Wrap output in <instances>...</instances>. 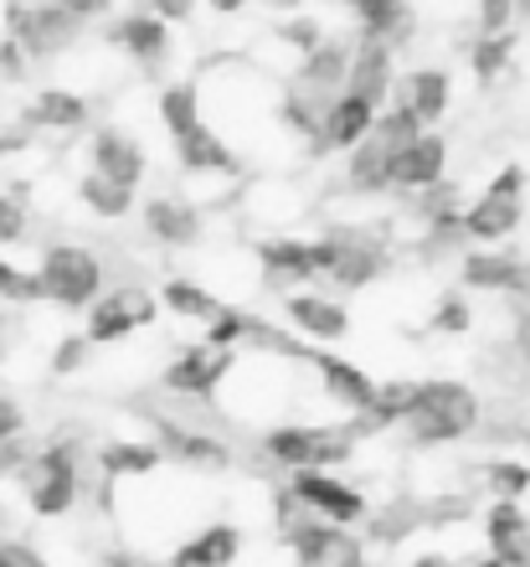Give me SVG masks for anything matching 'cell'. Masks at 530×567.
<instances>
[{
	"instance_id": "cell-46",
	"label": "cell",
	"mask_w": 530,
	"mask_h": 567,
	"mask_svg": "<svg viewBox=\"0 0 530 567\" xmlns=\"http://www.w3.org/2000/svg\"><path fill=\"white\" fill-rule=\"evenodd\" d=\"M27 433V408L15 398H0V444H15Z\"/></svg>"
},
{
	"instance_id": "cell-51",
	"label": "cell",
	"mask_w": 530,
	"mask_h": 567,
	"mask_svg": "<svg viewBox=\"0 0 530 567\" xmlns=\"http://www.w3.org/2000/svg\"><path fill=\"white\" fill-rule=\"evenodd\" d=\"M104 567H139V557H129V553H108V557H104Z\"/></svg>"
},
{
	"instance_id": "cell-22",
	"label": "cell",
	"mask_w": 530,
	"mask_h": 567,
	"mask_svg": "<svg viewBox=\"0 0 530 567\" xmlns=\"http://www.w3.org/2000/svg\"><path fill=\"white\" fill-rule=\"evenodd\" d=\"M520 217H526V202H520V196H489V192H479V202H474V207H464V238L495 248V243H505L510 233H516Z\"/></svg>"
},
{
	"instance_id": "cell-52",
	"label": "cell",
	"mask_w": 530,
	"mask_h": 567,
	"mask_svg": "<svg viewBox=\"0 0 530 567\" xmlns=\"http://www.w3.org/2000/svg\"><path fill=\"white\" fill-rule=\"evenodd\" d=\"M474 567H516V563H500V557H479Z\"/></svg>"
},
{
	"instance_id": "cell-3",
	"label": "cell",
	"mask_w": 530,
	"mask_h": 567,
	"mask_svg": "<svg viewBox=\"0 0 530 567\" xmlns=\"http://www.w3.org/2000/svg\"><path fill=\"white\" fill-rule=\"evenodd\" d=\"M263 454L283 470H340L355 454V439L330 423H273L263 433Z\"/></svg>"
},
{
	"instance_id": "cell-12",
	"label": "cell",
	"mask_w": 530,
	"mask_h": 567,
	"mask_svg": "<svg viewBox=\"0 0 530 567\" xmlns=\"http://www.w3.org/2000/svg\"><path fill=\"white\" fill-rule=\"evenodd\" d=\"M304 361L314 367V377H320L324 398L335 408H345V413H366V403L376 398V377L366 372V367H355V361L335 357L330 346H310L304 351Z\"/></svg>"
},
{
	"instance_id": "cell-30",
	"label": "cell",
	"mask_w": 530,
	"mask_h": 567,
	"mask_svg": "<svg viewBox=\"0 0 530 567\" xmlns=\"http://www.w3.org/2000/svg\"><path fill=\"white\" fill-rule=\"evenodd\" d=\"M160 449L149 444V439H114V444L98 449V470L108 480H139V475H155L160 470Z\"/></svg>"
},
{
	"instance_id": "cell-24",
	"label": "cell",
	"mask_w": 530,
	"mask_h": 567,
	"mask_svg": "<svg viewBox=\"0 0 530 567\" xmlns=\"http://www.w3.org/2000/svg\"><path fill=\"white\" fill-rule=\"evenodd\" d=\"M145 227H149V238L165 243V248H191L201 238V212L186 196H149Z\"/></svg>"
},
{
	"instance_id": "cell-29",
	"label": "cell",
	"mask_w": 530,
	"mask_h": 567,
	"mask_svg": "<svg viewBox=\"0 0 530 567\" xmlns=\"http://www.w3.org/2000/svg\"><path fill=\"white\" fill-rule=\"evenodd\" d=\"M83 120H89V99L67 89H42L21 114L27 130H77Z\"/></svg>"
},
{
	"instance_id": "cell-48",
	"label": "cell",
	"mask_w": 530,
	"mask_h": 567,
	"mask_svg": "<svg viewBox=\"0 0 530 567\" xmlns=\"http://www.w3.org/2000/svg\"><path fill=\"white\" fill-rule=\"evenodd\" d=\"M149 16H160L165 27H180L186 16H191V0H145Z\"/></svg>"
},
{
	"instance_id": "cell-35",
	"label": "cell",
	"mask_w": 530,
	"mask_h": 567,
	"mask_svg": "<svg viewBox=\"0 0 530 567\" xmlns=\"http://www.w3.org/2000/svg\"><path fill=\"white\" fill-rule=\"evenodd\" d=\"M417 135H423V120H417L407 104H397V99H392V109H382V114H376V124H371V140H382V145L397 150V155L413 145Z\"/></svg>"
},
{
	"instance_id": "cell-21",
	"label": "cell",
	"mask_w": 530,
	"mask_h": 567,
	"mask_svg": "<svg viewBox=\"0 0 530 567\" xmlns=\"http://www.w3.org/2000/svg\"><path fill=\"white\" fill-rule=\"evenodd\" d=\"M108 42H114L118 52H129L139 68H160V62L170 58V27L149 11H134V16H124V21H114Z\"/></svg>"
},
{
	"instance_id": "cell-27",
	"label": "cell",
	"mask_w": 530,
	"mask_h": 567,
	"mask_svg": "<svg viewBox=\"0 0 530 567\" xmlns=\"http://www.w3.org/2000/svg\"><path fill=\"white\" fill-rule=\"evenodd\" d=\"M413 398H417V382H413V377H397V382H376V398L366 403V413H355V419H351V439L402 429V419H407Z\"/></svg>"
},
{
	"instance_id": "cell-50",
	"label": "cell",
	"mask_w": 530,
	"mask_h": 567,
	"mask_svg": "<svg viewBox=\"0 0 530 567\" xmlns=\"http://www.w3.org/2000/svg\"><path fill=\"white\" fill-rule=\"evenodd\" d=\"M207 6H211V11H221V16H237L248 0H207Z\"/></svg>"
},
{
	"instance_id": "cell-19",
	"label": "cell",
	"mask_w": 530,
	"mask_h": 567,
	"mask_svg": "<svg viewBox=\"0 0 530 567\" xmlns=\"http://www.w3.org/2000/svg\"><path fill=\"white\" fill-rule=\"evenodd\" d=\"M242 526L232 522H211L201 526V532H191V537L180 542L176 553H170V567H232L237 557H242Z\"/></svg>"
},
{
	"instance_id": "cell-18",
	"label": "cell",
	"mask_w": 530,
	"mask_h": 567,
	"mask_svg": "<svg viewBox=\"0 0 530 567\" xmlns=\"http://www.w3.org/2000/svg\"><path fill=\"white\" fill-rule=\"evenodd\" d=\"M485 542H489V557L530 567V516H526V506H520V501H495V506L485 511Z\"/></svg>"
},
{
	"instance_id": "cell-13",
	"label": "cell",
	"mask_w": 530,
	"mask_h": 567,
	"mask_svg": "<svg viewBox=\"0 0 530 567\" xmlns=\"http://www.w3.org/2000/svg\"><path fill=\"white\" fill-rule=\"evenodd\" d=\"M458 269L469 289H485V295H530V264L505 248H474Z\"/></svg>"
},
{
	"instance_id": "cell-10",
	"label": "cell",
	"mask_w": 530,
	"mask_h": 567,
	"mask_svg": "<svg viewBox=\"0 0 530 567\" xmlns=\"http://www.w3.org/2000/svg\"><path fill=\"white\" fill-rule=\"evenodd\" d=\"M237 367V351H221V346H186L170 367H165V388L176 392V398H217V388L232 377Z\"/></svg>"
},
{
	"instance_id": "cell-32",
	"label": "cell",
	"mask_w": 530,
	"mask_h": 567,
	"mask_svg": "<svg viewBox=\"0 0 530 567\" xmlns=\"http://www.w3.org/2000/svg\"><path fill=\"white\" fill-rule=\"evenodd\" d=\"M160 305L170 315H180V320H196V326H211L227 305H221L211 289H201L196 279H165V289H160Z\"/></svg>"
},
{
	"instance_id": "cell-47",
	"label": "cell",
	"mask_w": 530,
	"mask_h": 567,
	"mask_svg": "<svg viewBox=\"0 0 530 567\" xmlns=\"http://www.w3.org/2000/svg\"><path fill=\"white\" fill-rule=\"evenodd\" d=\"M0 78H6V83H15V78H27V52H21V47H15L11 37L0 42Z\"/></svg>"
},
{
	"instance_id": "cell-20",
	"label": "cell",
	"mask_w": 530,
	"mask_h": 567,
	"mask_svg": "<svg viewBox=\"0 0 530 567\" xmlns=\"http://www.w3.org/2000/svg\"><path fill=\"white\" fill-rule=\"evenodd\" d=\"M392 99L413 109L427 130V124H438L443 114H448V104H454V78H448V68H413V73L392 89Z\"/></svg>"
},
{
	"instance_id": "cell-11",
	"label": "cell",
	"mask_w": 530,
	"mask_h": 567,
	"mask_svg": "<svg viewBox=\"0 0 530 567\" xmlns=\"http://www.w3.org/2000/svg\"><path fill=\"white\" fill-rule=\"evenodd\" d=\"M89 161H93V176L114 181V186H124V192H139V181H145V171H149L145 145H139L129 130H118V124L93 130Z\"/></svg>"
},
{
	"instance_id": "cell-28",
	"label": "cell",
	"mask_w": 530,
	"mask_h": 567,
	"mask_svg": "<svg viewBox=\"0 0 530 567\" xmlns=\"http://www.w3.org/2000/svg\"><path fill=\"white\" fill-rule=\"evenodd\" d=\"M258 264L273 284H310L320 279V264H314V243L304 238H268L258 243Z\"/></svg>"
},
{
	"instance_id": "cell-36",
	"label": "cell",
	"mask_w": 530,
	"mask_h": 567,
	"mask_svg": "<svg viewBox=\"0 0 530 567\" xmlns=\"http://www.w3.org/2000/svg\"><path fill=\"white\" fill-rule=\"evenodd\" d=\"M510 58H516V31H500V37H479L469 52V68L479 83H495V78L510 68Z\"/></svg>"
},
{
	"instance_id": "cell-8",
	"label": "cell",
	"mask_w": 530,
	"mask_h": 567,
	"mask_svg": "<svg viewBox=\"0 0 530 567\" xmlns=\"http://www.w3.org/2000/svg\"><path fill=\"white\" fill-rule=\"evenodd\" d=\"M155 315H160V299L149 295V289H139V284H124V289H114V295H98L89 305V346H118L129 341L134 330L155 326Z\"/></svg>"
},
{
	"instance_id": "cell-26",
	"label": "cell",
	"mask_w": 530,
	"mask_h": 567,
	"mask_svg": "<svg viewBox=\"0 0 530 567\" xmlns=\"http://www.w3.org/2000/svg\"><path fill=\"white\" fill-rule=\"evenodd\" d=\"M176 161L191 171V176H237V155L232 145L211 130L207 120L196 124V130H186V135L176 140Z\"/></svg>"
},
{
	"instance_id": "cell-56",
	"label": "cell",
	"mask_w": 530,
	"mask_h": 567,
	"mask_svg": "<svg viewBox=\"0 0 530 567\" xmlns=\"http://www.w3.org/2000/svg\"><path fill=\"white\" fill-rule=\"evenodd\" d=\"M345 6H351V0H345Z\"/></svg>"
},
{
	"instance_id": "cell-16",
	"label": "cell",
	"mask_w": 530,
	"mask_h": 567,
	"mask_svg": "<svg viewBox=\"0 0 530 567\" xmlns=\"http://www.w3.org/2000/svg\"><path fill=\"white\" fill-rule=\"evenodd\" d=\"M392 89H397L392 47H386V42H371V37H361V42H355V52H351V73H345V93H355V99H366V104L386 109Z\"/></svg>"
},
{
	"instance_id": "cell-34",
	"label": "cell",
	"mask_w": 530,
	"mask_h": 567,
	"mask_svg": "<svg viewBox=\"0 0 530 567\" xmlns=\"http://www.w3.org/2000/svg\"><path fill=\"white\" fill-rule=\"evenodd\" d=\"M160 124L170 130V140H180L186 130L201 124V93H196V83H170L160 93Z\"/></svg>"
},
{
	"instance_id": "cell-39",
	"label": "cell",
	"mask_w": 530,
	"mask_h": 567,
	"mask_svg": "<svg viewBox=\"0 0 530 567\" xmlns=\"http://www.w3.org/2000/svg\"><path fill=\"white\" fill-rule=\"evenodd\" d=\"M0 299H6V305H37V299H42V279L27 269H15L11 258H0Z\"/></svg>"
},
{
	"instance_id": "cell-54",
	"label": "cell",
	"mask_w": 530,
	"mask_h": 567,
	"mask_svg": "<svg viewBox=\"0 0 530 567\" xmlns=\"http://www.w3.org/2000/svg\"><path fill=\"white\" fill-rule=\"evenodd\" d=\"M417 567H448L443 557H417Z\"/></svg>"
},
{
	"instance_id": "cell-44",
	"label": "cell",
	"mask_w": 530,
	"mask_h": 567,
	"mask_svg": "<svg viewBox=\"0 0 530 567\" xmlns=\"http://www.w3.org/2000/svg\"><path fill=\"white\" fill-rule=\"evenodd\" d=\"M485 192L489 196H520V202H526V165H500Z\"/></svg>"
},
{
	"instance_id": "cell-37",
	"label": "cell",
	"mask_w": 530,
	"mask_h": 567,
	"mask_svg": "<svg viewBox=\"0 0 530 567\" xmlns=\"http://www.w3.org/2000/svg\"><path fill=\"white\" fill-rule=\"evenodd\" d=\"M485 485L500 501H526L530 495V464L526 460H495L485 464Z\"/></svg>"
},
{
	"instance_id": "cell-38",
	"label": "cell",
	"mask_w": 530,
	"mask_h": 567,
	"mask_svg": "<svg viewBox=\"0 0 530 567\" xmlns=\"http://www.w3.org/2000/svg\"><path fill=\"white\" fill-rule=\"evenodd\" d=\"M207 330V346H221V351H237V346H248V330H252V315L248 310H227L211 320V326H201Z\"/></svg>"
},
{
	"instance_id": "cell-40",
	"label": "cell",
	"mask_w": 530,
	"mask_h": 567,
	"mask_svg": "<svg viewBox=\"0 0 530 567\" xmlns=\"http://www.w3.org/2000/svg\"><path fill=\"white\" fill-rule=\"evenodd\" d=\"M469 326H474V315L458 295H443L438 305H433V330H443V336H464Z\"/></svg>"
},
{
	"instance_id": "cell-15",
	"label": "cell",
	"mask_w": 530,
	"mask_h": 567,
	"mask_svg": "<svg viewBox=\"0 0 530 567\" xmlns=\"http://www.w3.org/2000/svg\"><path fill=\"white\" fill-rule=\"evenodd\" d=\"M376 114H382L376 104H366V99H355V93H340L335 104H330V114H324L320 135L310 140V155H330V150H355L361 140L371 135V124H376Z\"/></svg>"
},
{
	"instance_id": "cell-49",
	"label": "cell",
	"mask_w": 530,
	"mask_h": 567,
	"mask_svg": "<svg viewBox=\"0 0 530 567\" xmlns=\"http://www.w3.org/2000/svg\"><path fill=\"white\" fill-rule=\"evenodd\" d=\"M52 6H62L67 16H77V21H89V16H104L108 0H52Z\"/></svg>"
},
{
	"instance_id": "cell-17",
	"label": "cell",
	"mask_w": 530,
	"mask_h": 567,
	"mask_svg": "<svg viewBox=\"0 0 530 567\" xmlns=\"http://www.w3.org/2000/svg\"><path fill=\"white\" fill-rule=\"evenodd\" d=\"M283 315H289V326L310 346H335L351 336L345 305H335V299H324V295H289L283 299Z\"/></svg>"
},
{
	"instance_id": "cell-42",
	"label": "cell",
	"mask_w": 530,
	"mask_h": 567,
	"mask_svg": "<svg viewBox=\"0 0 530 567\" xmlns=\"http://www.w3.org/2000/svg\"><path fill=\"white\" fill-rule=\"evenodd\" d=\"M83 361H89V336H62L58 351H52V372L67 377V372H77Z\"/></svg>"
},
{
	"instance_id": "cell-14",
	"label": "cell",
	"mask_w": 530,
	"mask_h": 567,
	"mask_svg": "<svg viewBox=\"0 0 530 567\" xmlns=\"http://www.w3.org/2000/svg\"><path fill=\"white\" fill-rule=\"evenodd\" d=\"M149 444L160 449V454H170V460H180V464H196V470H221V464L232 460L227 444L211 439L207 429L176 423V419H165V413H155V439H149Z\"/></svg>"
},
{
	"instance_id": "cell-53",
	"label": "cell",
	"mask_w": 530,
	"mask_h": 567,
	"mask_svg": "<svg viewBox=\"0 0 530 567\" xmlns=\"http://www.w3.org/2000/svg\"><path fill=\"white\" fill-rule=\"evenodd\" d=\"M268 6H279V11H294V6H304V0H268Z\"/></svg>"
},
{
	"instance_id": "cell-41",
	"label": "cell",
	"mask_w": 530,
	"mask_h": 567,
	"mask_svg": "<svg viewBox=\"0 0 530 567\" xmlns=\"http://www.w3.org/2000/svg\"><path fill=\"white\" fill-rule=\"evenodd\" d=\"M516 21V0H479V37H500Z\"/></svg>"
},
{
	"instance_id": "cell-6",
	"label": "cell",
	"mask_w": 530,
	"mask_h": 567,
	"mask_svg": "<svg viewBox=\"0 0 530 567\" xmlns=\"http://www.w3.org/2000/svg\"><path fill=\"white\" fill-rule=\"evenodd\" d=\"M6 37L31 58H62L83 37V21L67 16L52 0H11L6 6Z\"/></svg>"
},
{
	"instance_id": "cell-31",
	"label": "cell",
	"mask_w": 530,
	"mask_h": 567,
	"mask_svg": "<svg viewBox=\"0 0 530 567\" xmlns=\"http://www.w3.org/2000/svg\"><path fill=\"white\" fill-rule=\"evenodd\" d=\"M355 16H361V37L371 42H402L413 31V6L407 0H351Z\"/></svg>"
},
{
	"instance_id": "cell-25",
	"label": "cell",
	"mask_w": 530,
	"mask_h": 567,
	"mask_svg": "<svg viewBox=\"0 0 530 567\" xmlns=\"http://www.w3.org/2000/svg\"><path fill=\"white\" fill-rule=\"evenodd\" d=\"M443 171H448V140L423 130V135L397 155V192H427V186L443 181Z\"/></svg>"
},
{
	"instance_id": "cell-33",
	"label": "cell",
	"mask_w": 530,
	"mask_h": 567,
	"mask_svg": "<svg viewBox=\"0 0 530 567\" xmlns=\"http://www.w3.org/2000/svg\"><path fill=\"white\" fill-rule=\"evenodd\" d=\"M77 202L93 212V217H108V223H118V217H129V207H134V192H124V186H114V181H104V176H83L77 181Z\"/></svg>"
},
{
	"instance_id": "cell-1",
	"label": "cell",
	"mask_w": 530,
	"mask_h": 567,
	"mask_svg": "<svg viewBox=\"0 0 530 567\" xmlns=\"http://www.w3.org/2000/svg\"><path fill=\"white\" fill-rule=\"evenodd\" d=\"M485 419V408H479V392L469 382H458V377H427L417 382V398L407 408V439L417 449H443V444H458V439H469Z\"/></svg>"
},
{
	"instance_id": "cell-5",
	"label": "cell",
	"mask_w": 530,
	"mask_h": 567,
	"mask_svg": "<svg viewBox=\"0 0 530 567\" xmlns=\"http://www.w3.org/2000/svg\"><path fill=\"white\" fill-rule=\"evenodd\" d=\"M37 279H42V299H52L62 310H89L93 299L104 295V264L77 243L46 248L42 264H37Z\"/></svg>"
},
{
	"instance_id": "cell-4",
	"label": "cell",
	"mask_w": 530,
	"mask_h": 567,
	"mask_svg": "<svg viewBox=\"0 0 530 567\" xmlns=\"http://www.w3.org/2000/svg\"><path fill=\"white\" fill-rule=\"evenodd\" d=\"M21 491H27V506L37 516H67L77 506V491H83V480H77V444L58 439V444L37 449L27 454L21 464Z\"/></svg>"
},
{
	"instance_id": "cell-45",
	"label": "cell",
	"mask_w": 530,
	"mask_h": 567,
	"mask_svg": "<svg viewBox=\"0 0 530 567\" xmlns=\"http://www.w3.org/2000/svg\"><path fill=\"white\" fill-rule=\"evenodd\" d=\"M0 567H52L37 547H27V542H15V537H6L0 542Z\"/></svg>"
},
{
	"instance_id": "cell-43",
	"label": "cell",
	"mask_w": 530,
	"mask_h": 567,
	"mask_svg": "<svg viewBox=\"0 0 530 567\" xmlns=\"http://www.w3.org/2000/svg\"><path fill=\"white\" fill-rule=\"evenodd\" d=\"M21 233H27V212H21V202H11V196L0 192V248L21 243Z\"/></svg>"
},
{
	"instance_id": "cell-2",
	"label": "cell",
	"mask_w": 530,
	"mask_h": 567,
	"mask_svg": "<svg viewBox=\"0 0 530 567\" xmlns=\"http://www.w3.org/2000/svg\"><path fill=\"white\" fill-rule=\"evenodd\" d=\"M314 264H320V279L340 284V289H371L392 269V243L376 227L335 223L314 238Z\"/></svg>"
},
{
	"instance_id": "cell-9",
	"label": "cell",
	"mask_w": 530,
	"mask_h": 567,
	"mask_svg": "<svg viewBox=\"0 0 530 567\" xmlns=\"http://www.w3.org/2000/svg\"><path fill=\"white\" fill-rule=\"evenodd\" d=\"M283 547L294 553L299 567H366L361 563V542L351 537V526L320 522V516H299L283 526Z\"/></svg>"
},
{
	"instance_id": "cell-55",
	"label": "cell",
	"mask_w": 530,
	"mask_h": 567,
	"mask_svg": "<svg viewBox=\"0 0 530 567\" xmlns=\"http://www.w3.org/2000/svg\"><path fill=\"white\" fill-rule=\"evenodd\" d=\"M6 537H11V532H6V511H0V542H6Z\"/></svg>"
},
{
	"instance_id": "cell-23",
	"label": "cell",
	"mask_w": 530,
	"mask_h": 567,
	"mask_svg": "<svg viewBox=\"0 0 530 567\" xmlns=\"http://www.w3.org/2000/svg\"><path fill=\"white\" fill-rule=\"evenodd\" d=\"M345 186L355 196H382V192H397V150H386L382 140H361L345 161Z\"/></svg>"
},
{
	"instance_id": "cell-7",
	"label": "cell",
	"mask_w": 530,
	"mask_h": 567,
	"mask_svg": "<svg viewBox=\"0 0 530 567\" xmlns=\"http://www.w3.org/2000/svg\"><path fill=\"white\" fill-rule=\"evenodd\" d=\"M289 501L299 511H310L320 522H335V526H361L371 516L366 495L355 491L351 480H340L335 470H294L289 480Z\"/></svg>"
}]
</instances>
